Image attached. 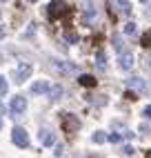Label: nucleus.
Returning <instances> with one entry per match:
<instances>
[{"mask_svg":"<svg viewBox=\"0 0 151 158\" xmlns=\"http://www.w3.org/2000/svg\"><path fill=\"white\" fill-rule=\"evenodd\" d=\"M93 18H96V9H93V5L89 2L87 7H84V11H82V20H84V23H91Z\"/></svg>","mask_w":151,"mask_h":158,"instance_id":"13","label":"nucleus"},{"mask_svg":"<svg viewBox=\"0 0 151 158\" xmlns=\"http://www.w3.org/2000/svg\"><path fill=\"white\" fill-rule=\"evenodd\" d=\"M122 154H124V156H133V154H136V149H133L131 145H127V147H122Z\"/></svg>","mask_w":151,"mask_h":158,"instance_id":"21","label":"nucleus"},{"mask_svg":"<svg viewBox=\"0 0 151 158\" xmlns=\"http://www.w3.org/2000/svg\"><path fill=\"white\" fill-rule=\"evenodd\" d=\"M122 31H124V36H136L138 34V27H136V23H127L122 27Z\"/></svg>","mask_w":151,"mask_h":158,"instance_id":"17","label":"nucleus"},{"mask_svg":"<svg viewBox=\"0 0 151 158\" xmlns=\"http://www.w3.org/2000/svg\"><path fill=\"white\" fill-rule=\"evenodd\" d=\"M145 116L151 120V105H147V107H145Z\"/></svg>","mask_w":151,"mask_h":158,"instance_id":"23","label":"nucleus"},{"mask_svg":"<svg viewBox=\"0 0 151 158\" xmlns=\"http://www.w3.org/2000/svg\"><path fill=\"white\" fill-rule=\"evenodd\" d=\"M27 2H36V0H27Z\"/></svg>","mask_w":151,"mask_h":158,"instance_id":"31","label":"nucleus"},{"mask_svg":"<svg viewBox=\"0 0 151 158\" xmlns=\"http://www.w3.org/2000/svg\"><path fill=\"white\" fill-rule=\"evenodd\" d=\"M7 89H9L7 78H5V76H0V96H2V94H7Z\"/></svg>","mask_w":151,"mask_h":158,"instance_id":"18","label":"nucleus"},{"mask_svg":"<svg viewBox=\"0 0 151 158\" xmlns=\"http://www.w3.org/2000/svg\"><path fill=\"white\" fill-rule=\"evenodd\" d=\"M49 89H51L49 80H36L34 85H31V91L34 94H49Z\"/></svg>","mask_w":151,"mask_h":158,"instance_id":"7","label":"nucleus"},{"mask_svg":"<svg viewBox=\"0 0 151 158\" xmlns=\"http://www.w3.org/2000/svg\"><path fill=\"white\" fill-rule=\"evenodd\" d=\"M29 76H31V65H29V62H20V67H18V71H16V80L22 82V80H27Z\"/></svg>","mask_w":151,"mask_h":158,"instance_id":"6","label":"nucleus"},{"mask_svg":"<svg viewBox=\"0 0 151 158\" xmlns=\"http://www.w3.org/2000/svg\"><path fill=\"white\" fill-rule=\"evenodd\" d=\"M118 65H120V69L129 71L133 67V54L131 51H120V58H118Z\"/></svg>","mask_w":151,"mask_h":158,"instance_id":"5","label":"nucleus"},{"mask_svg":"<svg viewBox=\"0 0 151 158\" xmlns=\"http://www.w3.org/2000/svg\"><path fill=\"white\" fill-rule=\"evenodd\" d=\"M118 9H120V14H124V16H131V5H129V0H118Z\"/></svg>","mask_w":151,"mask_h":158,"instance_id":"15","label":"nucleus"},{"mask_svg":"<svg viewBox=\"0 0 151 158\" xmlns=\"http://www.w3.org/2000/svg\"><path fill=\"white\" fill-rule=\"evenodd\" d=\"M0 2H5V0H0Z\"/></svg>","mask_w":151,"mask_h":158,"instance_id":"32","label":"nucleus"},{"mask_svg":"<svg viewBox=\"0 0 151 158\" xmlns=\"http://www.w3.org/2000/svg\"><path fill=\"white\" fill-rule=\"evenodd\" d=\"M140 2H149V0H140Z\"/></svg>","mask_w":151,"mask_h":158,"instance_id":"30","label":"nucleus"},{"mask_svg":"<svg viewBox=\"0 0 151 158\" xmlns=\"http://www.w3.org/2000/svg\"><path fill=\"white\" fill-rule=\"evenodd\" d=\"M78 127H80L78 116H73V114H64V118H62V129L67 131V134H73V131H78Z\"/></svg>","mask_w":151,"mask_h":158,"instance_id":"3","label":"nucleus"},{"mask_svg":"<svg viewBox=\"0 0 151 158\" xmlns=\"http://www.w3.org/2000/svg\"><path fill=\"white\" fill-rule=\"evenodd\" d=\"M5 114V107H2V102H0V116H2Z\"/></svg>","mask_w":151,"mask_h":158,"instance_id":"26","label":"nucleus"},{"mask_svg":"<svg viewBox=\"0 0 151 158\" xmlns=\"http://www.w3.org/2000/svg\"><path fill=\"white\" fill-rule=\"evenodd\" d=\"M53 156H62V145L56 147V152H53Z\"/></svg>","mask_w":151,"mask_h":158,"instance_id":"24","label":"nucleus"},{"mask_svg":"<svg viewBox=\"0 0 151 158\" xmlns=\"http://www.w3.org/2000/svg\"><path fill=\"white\" fill-rule=\"evenodd\" d=\"M38 138H40V143L45 145V147H51V145H56V136H53L49 129H42Z\"/></svg>","mask_w":151,"mask_h":158,"instance_id":"9","label":"nucleus"},{"mask_svg":"<svg viewBox=\"0 0 151 158\" xmlns=\"http://www.w3.org/2000/svg\"><path fill=\"white\" fill-rule=\"evenodd\" d=\"M122 138H124V134H109V140L111 143H120Z\"/></svg>","mask_w":151,"mask_h":158,"instance_id":"20","label":"nucleus"},{"mask_svg":"<svg viewBox=\"0 0 151 158\" xmlns=\"http://www.w3.org/2000/svg\"><path fill=\"white\" fill-rule=\"evenodd\" d=\"M145 65H147V69H151V56H147V60H145Z\"/></svg>","mask_w":151,"mask_h":158,"instance_id":"25","label":"nucleus"},{"mask_svg":"<svg viewBox=\"0 0 151 158\" xmlns=\"http://www.w3.org/2000/svg\"><path fill=\"white\" fill-rule=\"evenodd\" d=\"M96 67H98L100 71L107 69V56H104V51H98V54H96Z\"/></svg>","mask_w":151,"mask_h":158,"instance_id":"14","label":"nucleus"},{"mask_svg":"<svg viewBox=\"0 0 151 158\" xmlns=\"http://www.w3.org/2000/svg\"><path fill=\"white\" fill-rule=\"evenodd\" d=\"M47 14H49L51 20H58V18L69 14V7H67V2H62V0H51L49 7H47Z\"/></svg>","mask_w":151,"mask_h":158,"instance_id":"1","label":"nucleus"},{"mask_svg":"<svg viewBox=\"0 0 151 158\" xmlns=\"http://www.w3.org/2000/svg\"><path fill=\"white\" fill-rule=\"evenodd\" d=\"M11 138H14V143H16L18 147H29V136H27V131H25L22 127H14Z\"/></svg>","mask_w":151,"mask_h":158,"instance_id":"4","label":"nucleus"},{"mask_svg":"<svg viewBox=\"0 0 151 158\" xmlns=\"http://www.w3.org/2000/svg\"><path fill=\"white\" fill-rule=\"evenodd\" d=\"M25 109H27V100H25L22 96H16V98H11V105H9L11 118H18L20 114H25Z\"/></svg>","mask_w":151,"mask_h":158,"instance_id":"2","label":"nucleus"},{"mask_svg":"<svg viewBox=\"0 0 151 158\" xmlns=\"http://www.w3.org/2000/svg\"><path fill=\"white\" fill-rule=\"evenodd\" d=\"M0 38H5V29L2 27H0Z\"/></svg>","mask_w":151,"mask_h":158,"instance_id":"27","label":"nucleus"},{"mask_svg":"<svg viewBox=\"0 0 151 158\" xmlns=\"http://www.w3.org/2000/svg\"><path fill=\"white\" fill-rule=\"evenodd\" d=\"M0 127H2V116H0Z\"/></svg>","mask_w":151,"mask_h":158,"instance_id":"28","label":"nucleus"},{"mask_svg":"<svg viewBox=\"0 0 151 158\" xmlns=\"http://www.w3.org/2000/svg\"><path fill=\"white\" fill-rule=\"evenodd\" d=\"M91 140H93V143H96V145H102V143H104V140H109V136H107V134H104V131H96V134H93V136H91Z\"/></svg>","mask_w":151,"mask_h":158,"instance_id":"16","label":"nucleus"},{"mask_svg":"<svg viewBox=\"0 0 151 158\" xmlns=\"http://www.w3.org/2000/svg\"><path fill=\"white\" fill-rule=\"evenodd\" d=\"M147 158H151V152H147Z\"/></svg>","mask_w":151,"mask_h":158,"instance_id":"29","label":"nucleus"},{"mask_svg":"<svg viewBox=\"0 0 151 158\" xmlns=\"http://www.w3.org/2000/svg\"><path fill=\"white\" fill-rule=\"evenodd\" d=\"M62 94H64V89L60 87V85H51V89H49V100H60L62 98Z\"/></svg>","mask_w":151,"mask_h":158,"instance_id":"11","label":"nucleus"},{"mask_svg":"<svg viewBox=\"0 0 151 158\" xmlns=\"http://www.w3.org/2000/svg\"><path fill=\"white\" fill-rule=\"evenodd\" d=\"M64 38H67V43H78V36L71 34V31H69V34H64Z\"/></svg>","mask_w":151,"mask_h":158,"instance_id":"22","label":"nucleus"},{"mask_svg":"<svg viewBox=\"0 0 151 158\" xmlns=\"http://www.w3.org/2000/svg\"><path fill=\"white\" fill-rule=\"evenodd\" d=\"M127 87L133 89V91H145V89H147V82H145L142 78L136 76V78H129V80H127Z\"/></svg>","mask_w":151,"mask_h":158,"instance_id":"8","label":"nucleus"},{"mask_svg":"<svg viewBox=\"0 0 151 158\" xmlns=\"http://www.w3.org/2000/svg\"><path fill=\"white\" fill-rule=\"evenodd\" d=\"M78 82L82 87H96V82H98V80H96L93 76H89V73H82V76L78 78Z\"/></svg>","mask_w":151,"mask_h":158,"instance_id":"12","label":"nucleus"},{"mask_svg":"<svg viewBox=\"0 0 151 158\" xmlns=\"http://www.w3.org/2000/svg\"><path fill=\"white\" fill-rule=\"evenodd\" d=\"M113 47H116V51H122V40H120V36H113Z\"/></svg>","mask_w":151,"mask_h":158,"instance_id":"19","label":"nucleus"},{"mask_svg":"<svg viewBox=\"0 0 151 158\" xmlns=\"http://www.w3.org/2000/svg\"><path fill=\"white\" fill-rule=\"evenodd\" d=\"M53 65H56V69H58V71H62V73H76V65H71V62L53 60Z\"/></svg>","mask_w":151,"mask_h":158,"instance_id":"10","label":"nucleus"}]
</instances>
